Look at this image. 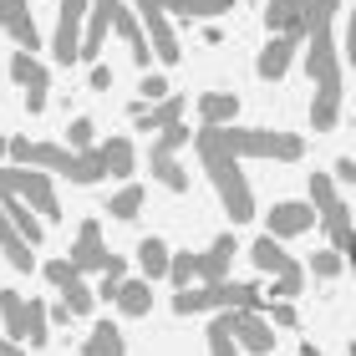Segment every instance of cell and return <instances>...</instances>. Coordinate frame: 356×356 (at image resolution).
I'll list each match as a JSON object with an SVG mask.
<instances>
[{"instance_id": "13", "label": "cell", "mask_w": 356, "mask_h": 356, "mask_svg": "<svg viewBox=\"0 0 356 356\" xmlns=\"http://www.w3.org/2000/svg\"><path fill=\"white\" fill-rule=\"evenodd\" d=\"M122 0H92L87 6V26H82V56L76 61H87V67H97V56H102V41H107V31H112V15H118Z\"/></svg>"}, {"instance_id": "22", "label": "cell", "mask_w": 356, "mask_h": 356, "mask_svg": "<svg viewBox=\"0 0 356 356\" xmlns=\"http://www.w3.org/2000/svg\"><path fill=\"white\" fill-rule=\"evenodd\" d=\"M239 118V97L234 92H204L199 97V122L204 127H234Z\"/></svg>"}, {"instance_id": "8", "label": "cell", "mask_w": 356, "mask_h": 356, "mask_svg": "<svg viewBox=\"0 0 356 356\" xmlns=\"http://www.w3.org/2000/svg\"><path fill=\"white\" fill-rule=\"evenodd\" d=\"M87 6H92V0H61V10H56V41H51V56L61 61V67H72V61L82 56Z\"/></svg>"}, {"instance_id": "29", "label": "cell", "mask_w": 356, "mask_h": 356, "mask_svg": "<svg viewBox=\"0 0 356 356\" xmlns=\"http://www.w3.org/2000/svg\"><path fill=\"white\" fill-rule=\"evenodd\" d=\"M122 280H127V265H122V254H112V260H107V270L97 275L92 296H97V300H118V290H122Z\"/></svg>"}, {"instance_id": "19", "label": "cell", "mask_w": 356, "mask_h": 356, "mask_svg": "<svg viewBox=\"0 0 356 356\" xmlns=\"http://www.w3.org/2000/svg\"><path fill=\"white\" fill-rule=\"evenodd\" d=\"M97 163H102V173L107 178H133V168H138V148L127 138H107V143H97Z\"/></svg>"}, {"instance_id": "45", "label": "cell", "mask_w": 356, "mask_h": 356, "mask_svg": "<svg viewBox=\"0 0 356 356\" xmlns=\"http://www.w3.org/2000/svg\"><path fill=\"white\" fill-rule=\"evenodd\" d=\"M10 6H15V0H0V21H6V10H10Z\"/></svg>"}, {"instance_id": "39", "label": "cell", "mask_w": 356, "mask_h": 356, "mask_svg": "<svg viewBox=\"0 0 356 356\" xmlns=\"http://www.w3.org/2000/svg\"><path fill=\"white\" fill-rule=\"evenodd\" d=\"M46 321H51V326H72V321H76V316L67 311V300H56V305H51V311H46Z\"/></svg>"}, {"instance_id": "9", "label": "cell", "mask_w": 356, "mask_h": 356, "mask_svg": "<svg viewBox=\"0 0 356 356\" xmlns=\"http://www.w3.org/2000/svg\"><path fill=\"white\" fill-rule=\"evenodd\" d=\"M224 326H229L239 351H250V356H270L275 351V331H270V321L260 311H224Z\"/></svg>"}, {"instance_id": "47", "label": "cell", "mask_w": 356, "mask_h": 356, "mask_svg": "<svg viewBox=\"0 0 356 356\" xmlns=\"http://www.w3.org/2000/svg\"><path fill=\"white\" fill-rule=\"evenodd\" d=\"M346 356H356V341H351V351H346Z\"/></svg>"}, {"instance_id": "23", "label": "cell", "mask_w": 356, "mask_h": 356, "mask_svg": "<svg viewBox=\"0 0 356 356\" xmlns=\"http://www.w3.org/2000/svg\"><path fill=\"white\" fill-rule=\"evenodd\" d=\"M168 260H173V250L163 245V239H158V234H148V239H143V245H138V270H143V280H168Z\"/></svg>"}, {"instance_id": "3", "label": "cell", "mask_w": 356, "mask_h": 356, "mask_svg": "<svg viewBox=\"0 0 356 356\" xmlns=\"http://www.w3.org/2000/svg\"><path fill=\"white\" fill-rule=\"evenodd\" d=\"M265 290L254 280H219V285H188L173 290V316H199V311H260Z\"/></svg>"}, {"instance_id": "26", "label": "cell", "mask_w": 356, "mask_h": 356, "mask_svg": "<svg viewBox=\"0 0 356 356\" xmlns=\"http://www.w3.org/2000/svg\"><path fill=\"white\" fill-rule=\"evenodd\" d=\"M0 250H6L10 270H36V254H31V245L15 234V224H10L6 214H0Z\"/></svg>"}, {"instance_id": "31", "label": "cell", "mask_w": 356, "mask_h": 356, "mask_svg": "<svg viewBox=\"0 0 356 356\" xmlns=\"http://www.w3.org/2000/svg\"><path fill=\"white\" fill-rule=\"evenodd\" d=\"M46 336H51L46 305H41V300H26V346H46Z\"/></svg>"}, {"instance_id": "40", "label": "cell", "mask_w": 356, "mask_h": 356, "mask_svg": "<svg viewBox=\"0 0 356 356\" xmlns=\"http://www.w3.org/2000/svg\"><path fill=\"white\" fill-rule=\"evenodd\" d=\"M92 87L107 92V87H112V67H102V61H97V67H92Z\"/></svg>"}, {"instance_id": "34", "label": "cell", "mask_w": 356, "mask_h": 356, "mask_svg": "<svg viewBox=\"0 0 356 356\" xmlns=\"http://www.w3.org/2000/svg\"><path fill=\"white\" fill-rule=\"evenodd\" d=\"M92 143H97V122H92V118H76V122L67 127V143H61V148H72V153H92Z\"/></svg>"}, {"instance_id": "35", "label": "cell", "mask_w": 356, "mask_h": 356, "mask_svg": "<svg viewBox=\"0 0 356 356\" xmlns=\"http://www.w3.org/2000/svg\"><path fill=\"white\" fill-rule=\"evenodd\" d=\"M341 270H346V260H341L336 250H316V254H311V275H316V280H336Z\"/></svg>"}, {"instance_id": "44", "label": "cell", "mask_w": 356, "mask_h": 356, "mask_svg": "<svg viewBox=\"0 0 356 356\" xmlns=\"http://www.w3.org/2000/svg\"><path fill=\"white\" fill-rule=\"evenodd\" d=\"M300 356H321V346H311V341H300Z\"/></svg>"}, {"instance_id": "37", "label": "cell", "mask_w": 356, "mask_h": 356, "mask_svg": "<svg viewBox=\"0 0 356 356\" xmlns=\"http://www.w3.org/2000/svg\"><path fill=\"white\" fill-rule=\"evenodd\" d=\"M265 321H270V326H296V305H290V300H275Z\"/></svg>"}, {"instance_id": "46", "label": "cell", "mask_w": 356, "mask_h": 356, "mask_svg": "<svg viewBox=\"0 0 356 356\" xmlns=\"http://www.w3.org/2000/svg\"><path fill=\"white\" fill-rule=\"evenodd\" d=\"M6 153H10V138H0V158H6Z\"/></svg>"}, {"instance_id": "10", "label": "cell", "mask_w": 356, "mask_h": 356, "mask_svg": "<svg viewBox=\"0 0 356 356\" xmlns=\"http://www.w3.org/2000/svg\"><path fill=\"white\" fill-rule=\"evenodd\" d=\"M10 76H15V87L26 92V112H31V118H41V112H46V87H51V72H46L36 56L15 51V56H10Z\"/></svg>"}, {"instance_id": "11", "label": "cell", "mask_w": 356, "mask_h": 356, "mask_svg": "<svg viewBox=\"0 0 356 356\" xmlns=\"http://www.w3.org/2000/svg\"><path fill=\"white\" fill-rule=\"evenodd\" d=\"M265 26H270V36H296L305 46V31H311V0H265Z\"/></svg>"}, {"instance_id": "24", "label": "cell", "mask_w": 356, "mask_h": 356, "mask_svg": "<svg viewBox=\"0 0 356 356\" xmlns=\"http://www.w3.org/2000/svg\"><path fill=\"white\" fill-rule=\"evenodd\" d=\"M163 10L178 21H214V15H229L234 0H163Z\"/></svg>"}, {"instance_id": "33", "label": "cell", "mask_w": 356, "mask_h": 356, "mask_svg": "<svg viewBox=\"0 0 356 356\" xmlns=\"http://www.w3.org/2000/svg\"><path fill=\"white\" fill-rule=\"evenodd\" d=\"M209 356H239V346H234V336H229V326H224V311L209 321Z\"/></svg>"}, {"instance_id": "2", "label": "cell", "mask_w": 356, "mask_h": 356, "mask_svg": "<svg viewBox=\"0 0 356 356\" xmlns=\"http://www.w3.org/2000/svg\"><path fill=\"white\" fill-rule=\"evenodd\" d=\"M193 148H199V163L209 168V184H214L219 204L229 209V219L250 224L254 219V193H250V178H245V168H239V158L219 143L214 127H199V133H193Z\"/></svg>"}, {"instance_id": "6", "label": "cell", "mask_w": 356, "mask_h": 356, "mask_svg": "<svg viewBox=\"0 0 356 356\" xmlns=\"http://www.w3.org/2000/svg\"><path fill=\"white\" fill-rule=\"evenodd\" d=\"M311 209H316V219L326 224L331 250L341 254V250L351 245L356 224H351V209H346V199H341V188L331 184V173H311Z\"/></svg>"}, {"instance_id": "28", "label": "cell", "mask_w": 356, "mask_h": 356, "mask_svg": "<svg viewBox=\"0 0 356 356\" xmlns=\"http://www.w3.org/2000/svg\"><path fill=\"white\" fill-rule=\"evenodd\" d=\"M82 356H127V346H122V331L112 326V321H102V326H97V331L87 336Z\"/></svg>"}, {"instance_id": "42", "label": "cell", "mask_w": 356, "mask_h": 356, "mask_svg": "<svg viewBox=\"0 0 356 356\" xmlns=\"http://www.w3.org/2000/svg\"><path fill=\"white\" fill-rule=\"evenodd\" d=\"M0 356H26V346H15V341H6V336H0Z\"/></svg>"}, {"instance_id": "25", "label": "cell", "mask_w": 356, "mask_h": 356, "mask_svg": "<svg viewBox=\"0 0 356 356\" xmlns=\"http://www.w3.org/2000/svg\"><path fill=\"white\" fill-rule=\"evenodd\" d=\"M0 321H6V341L26 346V300H21V290H0Z\"/></svg>"}, {"instance_id": "15", "label": "cell", "mask_w": 356, "mask_h": 356, "mask_svg": "<svg viewBox=\"0 0 356 356\" xmlns=\"http://www.w3.org/2000/svg\"><path fill=\"white\" fill-rule=\"evenodd\" d=\"M234 254H239V239H234V234H219L204 254H193V265H199V285H219V280H229Z\"/></svg>"}, {"instance_id": "14", "label": "cell", "mask_w": 356, "mask_h": 356, "mask_svg": "<svg viewBox=\"0 0 356 356\" xmlns=\"http://www.w3.org/2000/svg\"><path fill=\"white\" fill-rule=\"evenodd\" d=\"M316 224V209L311 204H300V199H285V204H275L270 209V224H265V234L270 239H296V234H305Z\"/></svg>"}, {"instance_id": "43", "label": "cell", "mask_w": 356, "mask_h": 356, "mask_svg": "<svg viewBox=\"0 0 356 356\" xmlns=\"http://www.w3.org/2000/svg\"><path fill=\"white\" fill-rule=\"evenodd\" d=\"M341 260H346V265H351V270H356V234H351V245H346V250H341Z\"/></svg>"}, {"instance_id": "30", "label": "cell", "mask_w": 356, "mask_h": 356, "mask_svg": "<svg viewBox=\"0 0 356 356\" xmlns=\"http://www.w3.org/2000/svg\"><path fill=\"white\" fill-rule=\"evenodd\" d=\"M138 209H143V188H138V184H122V188L107 199V214H112V219H122V224H127V219H138Z\"/></svg>"}, {"instance_id": "4", "label": "cell", "mask_w": 356, "mask_h": 356, "mask_svg": "<svg viewBox=\"0 0 356 356\" xmlns=\"http://www.w3.org/2000/svg\"><path fill=\"white\" fill-rule=\"evenodd\" d=\"M214 133L239 163H245V158H280V163H296L305 153V143L296 133H280V127H214Z\"/></svg>"}, {"instance_id": "27", "label": "cell", "mask_w": 356, "mask_h": 356, "mask_svg": "<svg viewBox=\"0 0 356 356\" xmlns=\"http://www.w3.org/2000/svg\"><path fill=\"white\" fill-rule=\"evenodd\" d=\"M112 305H118L122 316H148V311H153L148 280H143V275H138V280H122V290H118V300H112Z\"/></svg>"}, {"instance_id": "32", "label": "cell", "mask_w": 356, "mask_h": 356, "mask_svg": "<svg viewBox=\"0 0 356 356\" xmlns=\"http://www.w3.org/2000/svg\"><path fill=\"white\" fill-rule=\"evenodd\" d=\"M46 280H51V290H61V296H67V290H76V285H87L82 270H76L72 260H46Z\"/></svg>"}, {"instance_id": "38", "label": "cell", "mask_w": 356, "mask_h": 356, "mask_svg": "<svg viewBox=\"0 0 356 356\" xmlns=\"http://www.w3.org/2000/svg\"><path fill=\"white\" fill-rule=\"evenodd\" d=\"M341 61L356 67V6H351V26H346V41H341Z\"/></svg>"}, {"instance_id": "20", "label": "cell", "mask_w": 356, "mask_h": 356, "mask_svg": "<svg viewBox=\"0 0 356 356\" xmlns=\"http://www.w3.org/2000/svg\"><path fill=\"white\" fill-rule=\"evenodd\" d=\"M0 31H10V41L21 46L26 56H36V51H41V31H36V21H31L26 0H15V6L6 10V21H0Z\"/></svg>"}, {"instance_id": "21", "label": "cell", "mask_w": 356, "mask_h": 356, "mask_svg": "<svg viewBox=\"0 0 356 356\" xmlns=\"http://www.w3.org/2000/svg\"><path fill=\"white\" fill-rule=\"evenodd\" d=\"M148 173L168 193H188V168L178 163V153H163V148H153V143H148Z\"/></svg>"}, {"instance_id": "12", "label": "cell", "mask_w": 356, "mask_h": 356, "mask_svg": "<svg viewBox=\"0 0 356 356\" xmlns=\"http://www.w3.org/2000/svg\"><path fill=\"white\" fill-rule=\"evenodd\" d=\"M67 260L82 270V275H102L107 270L112 254H107V239H102V224H97V219H87L82 229H76V245H72Z\"/></svg>"}, {"instance_id": "16", "label": "cell", "mask_w": 356, "mask_h": 356, "mask_svg": "<svg viewBox=\"0 0 356 356\" xmlns=\"http://www.w3.org/2000/svg\"><path fill=\"white\" fill-rule=\"evenodd\" d=\"M296 51H300L296 36H270L260 46V56H254V72H260L265 82H280V76L290 72V61H296Z\"/></svg>"}, {"instance_id": "1", "label": "cell", "mask_w": 356, "mask_h": 356, "mask_svg": "<svg viewBox=\"0 0 356 356\" xmlns=\"http://www.w3.org/2000/svg\"><path fill=\"white\" fill-rule=\"evenodd\" d=\"M336 6L341 0H311V31H305V76H311V127H336L341 118V46H336Z\"/></svg>"}, {"instance_id": "18", "label": "cell", "mask_w": 356, "mask_h": 356, "mask_svg": "<svg viewBox=\"0 0 356 356\" xmlns=\"http://www.w3.org/2000/svg\"><path fill=\"white\" fill-rule=\"evenodd\" d=\"M0 214L15 224V234H21L26 245H41V239H46V219H36V209H31L26 199H15V193H0Z\"/></svg>"}, {"instance_id": "41", "label": "cell", "mask_w": 356, "mask_h": 356, "mask_svg": "<svg viewBox=\"0 0 356 356\" xmlns=\"http://www.w3.org/2000/svg\"><path fill=\"white\" fill-rule=\"evenodd\" d=\"M351 178H356V163H351V158H341V163H336V178H331V184H351Z\"/></svg>"}, {"instance_id": "17", "label": "cell", "mask_w": 356, "mask_h": 356, "mask_svg": "<svg viewBox=\"0 0 356 356\" xmlns=\"http://www.w3.org/2000/svg\"><path fill=\"white\" fill-rule=\"evenodd\" d=\"M184 112H188V97H178V92H168L163 102H153V107H133V122L138 127H153V133H163V127H173V122H184Z\"/></svg>"}, {"instance_id": "5", "label": "cell", "mask_w": 356, "mask_h": 356, "mask_svg": "<svg viewBox=\"0 0 356 356\" xmlns=\"http://www.w3.org/2000/svg\"><path fill=\"white\" fill-rule=\"evenodd\" d=\"M250 260H254V270H260V275H270V280H275V285H270V296H275V300H296V296H300L305 270L280 250V239L260 234V239L250 245Z\"/></svg>"}, {"instance_id": "36", "label": "cell", "mask_w": 356, "mask_h": 356, "mask_svg": "<svg viewBox=\"0 0 356 356\" xmlns=\"http://www.w3.org/2000/svg\"><path fill=\"white\" fill-rule=\"evenodd\" d=\"M143 107H148V102H163V97H168V76L163 72H143Z\"/></svg>"}, {"instance_id": "7", "label": "cell", "mask_w": 356, "mask_h": 356, "mask_svg": "<svg viewBox=\"0 0 356 356\" xmlns=\"http://www.w3.org/2000/svg\"><path fill=\"white\" fill-rule=\"evenodd\" d=\"M133 15H138L143 26H148V46H153V56L163 61V67H173V61L184 56V46H178V36H173V21H168L163 0H133Z\"/></svg>"}]
</instances>
